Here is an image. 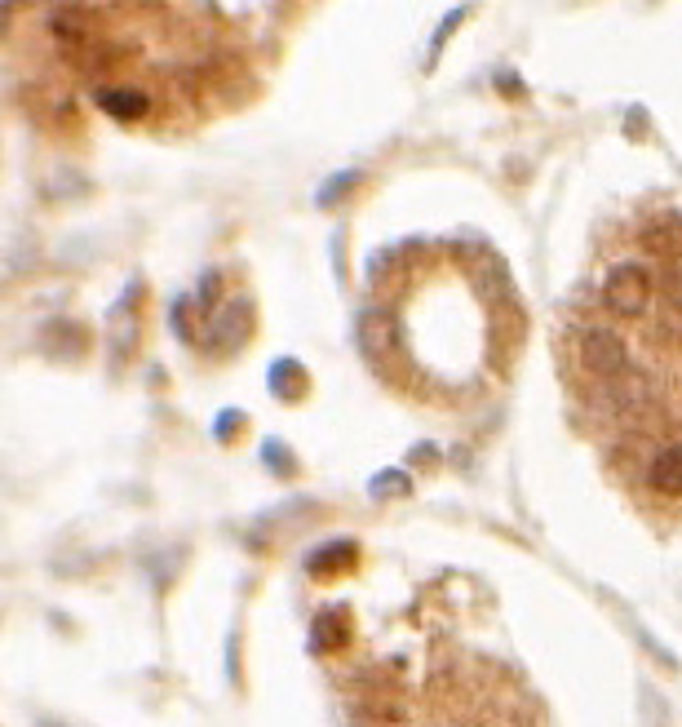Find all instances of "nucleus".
<instances>
[{
    "label": "nucleus",
    "mask_w": 682,
    "mask_h": 727,
    "mask_svg": "<svg viewBox=\"0 0 682 727\" xmlns=\"http://www.w3.org/2000/svg\"><path fill=\"white\" fill-rule=\"evenodd\" d=\"M350 559H355V541H333V546L315 550V555L306 559V572L310 577H328L333 568H346Z\"/></svg>",
    "instance_id": "7ed1b4c3"
},
{
    "label": "nucleus",
    "mask_w": 682,
    "mask_h": 727,
    "mask_svg": "<svg viewBox=\"0 0 682 727\" xmlns=\"http://www.w3.org/2000/svg\"><path fill=\"white\" fill-rule=\"evenodd\" d=\"M350 639V617L341 608H328L315 617L310 626V652H333V648H346Z\"/></svg>",
    "instance_id": "f03ea898"
},
{
    "label": "nucleus",
    "mask_w": 682,
    "mask_h": 727,
    "mask_svg": "<svg viewBox=\"0 0 682 727\" xmlns=\"http://www.w3.org/2000/svg\"><path fill=\"white\" fill-rule=\"evenodd\" d=\"M40 727H67V723H49V719H45V723H40Z\"/></svg>",
    "instance_id": "20e7f679"
},
{
    "label": "nucleus",
    "mask_w": 682,
    "mask_h": 727,
    "mask_svg": "<svg viewBox=\"0 0 682 727\" xmlns=\"http://www.w3.org/2000/svg\"><path fill=\"white\" fill-rule=\"evenodd\" d=\"M501 683V670H488V661H470L461 670L434 674V714L439 727H527L519 719L514 692H492Z\"/></svg>",
    "instance_id": "f257e3e1"
}]
</instances>
